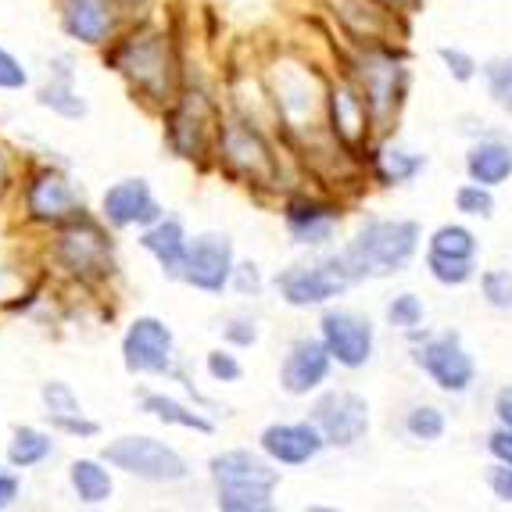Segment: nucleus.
I'll list each match as a JSON object with an SVG mask.
<instances>
[{
	"instance_id": "16",
	"label": "nucleus",
	"mask_w": 512,
	"mask_h": 512,
	"mask_svg": "<svg viewBox=\"0 0 512 512\" xmlns=\"http://www.w3.org/2000/svg\"><path fill=\"white\" fill-rule=\"evenodd\" d=\"M316 333L330 351L333 366L344 373H362L376 359V323L359 308L341 301L326 305L316 319Z\"/></svg>"
},
{
	"instance_id": "47",
	"label": "nucleus",
	"mask_w": 512,
	"mask_h": 512,
	"mask_svg": "<svg viewBox=\"0 0 512 512\" xmlns=\"http://www.w3.org/2000/svg\"><path fill=\"white\" fill-rule=\"evenodd\" d=\"M391 15H398V18H409V15H416V11H423V4L427 0H380Z\"/></svg>"
},
{
	"instance_id": "45",
	"label": "nucleus",
	"mask_w": 512,
	"mask_h": 512,
	"mask_svg": "<svg viewBox=\"0 0 512 512\" xmlns=\"http://www.w3.org/2000/svg\"><path fill=\"white\" fill-rule=\"evenodd\" d=\"M487 487H491V495L498 498V502L512 505V466H491L487 470Z\"/></svg>"
},
{
	"instance_id": "21",
	"label": "nucleus",
	"mask_w": 512,
	"mask_h": 512,
	"mask_svg": "<svg viewBox=\"0 0 512 512\" xmlns=\"http://www.w3.org/2000/svg\"><path fill=\"white\" fill-rule=\"evenodd\" d=\"M258 452L265 455L269 462H276L283 473L287 470H308L312 462L323 459L330 448H326L323 434L308 416L301 419H273L265 423L255 437Z\"/></svg>"
},
{
	"instance_id": "4",
	"label": "nucleus",
	"mask_w": 512,
	"mask_h": 512,
	"mask_svg": "<svg viewBox=\"0 0 512 512\" xmlns=\"http://www.w3.org/2000/svg\"><path fill=\"white\" fill-rule=\"evenodd\" d=\"M226 101L205 76L187 69L180 94L158 115L162 122V147L176 162L197 172H215V140H219Z\"/></svg>"
},
{
	"instance_id": "12",
	"label": "nucleus",
	"mask_w": 512,
	"mask_h": 512,
	"mask_svg": "<svg viewBox=\"0 0 512 512\" xmlns=\"http://www.w3.org/2000/svg\"><path fill=\"white\" fill-rule=\"evenodd\" d=\"M276 215H280L287 240L298 251H330L341 240L344 205L333 194H326V190L294 183L276 201Z\"/></svg>"
},
{
	"instance_id": "5",
	"label": "nucleus",
	"mask_w": 512,
	"mask_h": 512,
	"mask_svg": "<svg viewBox=\"0 0 512 512\" xmlns=\"http://www.w3.org/2000/svg\"><path fill=\"white\" fill-rule=\"evenodd\" d=\"M341 76L351 79V86L362 94L369 108V119L376 126V137H391V126L402 115L405 101H409V58L402 47H394L391 40L380 43H359L351 58L344 61Z\"/></svg>"
},
{
	"instance_id": "39",
	"label": "nucleus",
	"mask_w": 512,
	"mask_h": 512,
	"mask_svg": "<svg viewBox=\"0 0 512 512\" xmlns=\"http://www.w3.org/2000/svg\"><path fill=\"white\" fill-rule=\"evenodd\" d=\"M477 287L491 312H512V269H505V265L484 269L477 276Z\"/></svg>"
},
{
	"instance_id": "25",
	"label": "nucleus",
	"mask_w": 512,
	"mask_h": 512,
	"mask_svg": "<svg viewBox=\"0 0 512 512\" xmlns=\"http://www.w3.org/2000/svg\"><path fill=\"white\" fill-rule=\"evenodd\" d=\"M430 169V158L416 147L402 144V140H376L373 151H369L366 172L376 187L384 190H398V187H412V183Z\"/></svg>"
},
{
	"instance_id": "44",
	"label": "nucleus",
	"mask_w": 512,
	"mask_h": 512,
	"mask_svg": "<svg viewBox=\"0 0 512 512\" xmlns=\"http://www.w3.org/2000/svg\"><path fill=\"white\" fill-rule=\"evenodd\" d=\"M484 448H487V455H491V462L512 466V427H502V423H498V427L487 434Z\"/></svg>"
},
{
	"instance_id": "15",
	"label": "nucleus",
	"mask_w": 512,
	"mask_h": 512,
	"mask_svg": "<svg viewBox=\"0 0 512 512\" xmlns=\"http://www.w3.org/2000/svg\"><path fill=\"white\" fill-rule=\"evenodd\" d=\"M308 419L319 427L330 452H355L362 441H369L373 405L355 387H323L308 398Z\"/></svg>"
},
{
	"instance_id": "26",
	"label": "nucleus",
	"mask_w": 512,
	"mask_h": 512,
	"mask_svg": "<svg viewBox=\"0 0 512 512\" xmlns=\"http://www.w3.org/2000/svg\"><path fill=\"white\" fill-rule=\"evenodd\" d=\"M65 487L76 505L83 509H104V505L115 502V491H119V473L111 470L108 459L101 452L97 455H76L65 470Z\"/></svg>"
},
{
	"instance_id": "42",
	"label": "nucleus",
	"mask_w": 512,
	"mask_h": 512,
	"mask_svg": "<svg viewBox=\"0 0 512 512\" xmlns=\"http://www.w3.org/2000/svg\"><path fill=\"white\" fill-rule=\"evenodd\" d=\"M437 61L444 65V72H448L452 83L466 86L480 76V61L473 58L470 51H462V47H448V43H444V47H437Z\"/></svg>"
},
{
	"instance_id": "14",
	"label": "nucleus",
	"mask_w": 512,
	"mask_h": 512,
	"mask_svg": "<svg viewBox=\"0 0 512 512\" xmlns=\"http://www.w3.org/2000/svg\"><path fill=\"white\" fill-rule=\"evenodd\" d=\"M323 133L330 137V147L341 154L344 162H355L366 169L369 151L380 137L369 119V108L362 94L351 86L348 76H337L326 83V101H323Z\"/></svg>"
},
{
	"instance_id": "38",
	"label": "nucleus",
	"mask_w": 512,
	"mask_h": 512,
	"mask_svg": "<svg viewBox=\"0 0 512 512\" xmlns=\"http://www.w3.org/2000/svg\"><path fill=\"white\" fill-rule=\"evenodd\" d=\"M480 79L487 86V97L495 108L512 115V58H491L480 65Z\"/></svg>"
},
{
	"instance_id": "46",
	"label": "nucleus",
	"mask_w": 512,
	"mask_h": 512,
	"mask_svg": "<svg viewBox=\"0 0 512 512\" xmlns=\"http://www.w3.org/2000/svg\"><path fill=\"white\" fill-rule=\"evenodd\" d=\"M491 412H495V419L502 423V427H512V384L498 387L495 402H491Z\"/></svg>"
},
{
	"instance_id": "19",
	"label": "nucleus",
	"mask_w": 512,
	"mask_h": 512,
	"mask_svg": "<svg viewBox=\"0 0 512 512\" xmlns=\"http://www.w3.org/2000/svg\"><path fill=\"white\" fill-rule=\"evenodd\" d=\"M58 33L79 51H101L126 26V11L119 0H54Z\"/></svg>"
},
{
	"instance_id": "33",
	"label": "nucleus",
	"mask_w": 512,
	"mask_h": 512,
	"mask_svg": "<svg viewBox=\"0 0 512 512\" xmlns=\"http://www.w3.org/2000/svg\"><path fill=\"white\" fill-rule=\"evenodd\" d=\"M201 369H205L208 384L215 387H233L244 380V359H240V351L230 348V344H215V348L205 351V359H201Z\"/></svg>"
},
{
	"instance_id": "22",
	"label": "nucleus",
	"mask_w": 512,
	"mask_h": 512,
	"mask_svg": "<svg viewBox=\"0 0 512 512\" xmlns=\"http://www.w3.org/2000/svg\"><path fill=\"white\" fill-rule=\"evenodd\" d=\"M79 61L72 51H58L47 58V72L33 86L36 108L51 111L54 119L61 122H83L90 115V97L79 86Z\"/></svg>"
},
{
	"instance_id": "43",
	"label": "nucleus",
	"mask_w": 512,
	"mask_h": 512,
	"mask_svg": "<svg viewBox=\"0 0 512 512\" xmlns=\"http://www.w3.org/2000/svg\"><path fill=\"white\" fill-rule=\"evenodd\" d=\"M22 495H26V477H22V470H15L11 462H0V512L15 509V505L22 502Z\"/></svg>"
},
{
	"instance_id": "48",
	"label": "nucleus",
	"mask_w": 512,
	"mask_h": 512,
	"mask_svg": "<svg viewBox=\"0 0 512 512\" xmlns=\"http://www.w3.org/2000/svg\"><path fill=\"white\" fill-rule=\"evenodd\" d=\"M154 4H158V0H119V8L126 11V18L147 15V11H154Z\"/></svg>"
},
{
	"instance_id": "29",
	"label": "nucleus",
	"mask_w": 512,
	"mask_h": 512,
	"mask_svg": "<svg viewBox=\"0 0 512 512\" xmlns=\"http://www.w3.org/2000/svg\"><path fill=\"white\" fill-rule=\"evenodd\" d=\"M427 251L430 255H444V258H480V240L477 233L466 226V222H441L437 230L427 233Z\"/></svg>"
},
{
	"instance_id": "37",
	"label": "nucleus",
	"mask_w": 512,
	"mask_h": 512,
	"mask_svg": "<svg viewBox=\"0 0 512 512\" xmlns=\"http://www.w3.org/2000/svg\"><path fill=\"white\" fill-rule=\"evenodd\" d=\"M452 205L462 219H491V215H495V190L477 180H466L455 187Z\"/></svg>"
},
{
	"instance_id": "18",
	"label": "nucleus",
	"mask_w": 512,
	"mask_h": 512,
	"mask_svg": "<svg viewBox=\"0 0 512 512\" xmlns=\"http://www.w3.org/2000/svg\"><path fill=\"white\" fill-rule=\"evenodd\" d=\"M333 359L326 344L319 341V333H298L287 341L280 355V366H276V387H280L283 398H294V402H308L312 394H319L323 387H330L333 380Z\"/></svg>"
},
{
	"instance_id": "30",
	"label": "nucleus",
	"mask_w": 512,
	"mask_h": 512,
	"mask_svg": "<svg viewBox=\"0 0 512 512\" xmlns=\"http://www.w3.org/2000/svg\"><path fill=\"white\" fill-rule=\"evenodd\" d=\"M402 430H405V437L416 444H437L448 434V412L434 402H416L405 409Z\"/></svg>"
},
{
	"instance_id": "9",
	"label": "nucleus",
	"mask_w": 512,
	"mask_h": 512,
	"mask_svg": "<svg viewBox=\"0 0 512 512\" xmlns=\"http://www.w3.org/2000/svg\"><path fill=\"white\" fill-rule=\"evenodd\" d=\"M355 287H359V280L351 276L341 248L305 251V258L283 265L273 276V294L291 312H323L326 305L341 301Z\"/></svg>"
},
{
	"instance_id": "10",
	"label": "nucleus",
	"mask_w": 512,
	"mask_h": 512,
	"mask_svg": "<svg viewBox=\"0 0 512 512\" xmlns=\"http://www.w3.org/2000/svg\"><path fill=\"white\" fill-rule=\"evenodd\" d=\"M101 455L119 477L147 487H180L190 484L194 466L172 441L158 434H119L101 444Z\"/></svg>"
},
{
	"instance_id": "40",
	"label": "nucleus",
	"mask_w": 512,
	"mask_h": 512,
	"mask_svg": "<svg viewBox=\"0 0 512 512\" xmlns=\"http://www.w3.org/2000/svg\"><path fill=\"white\" fill-rule=\"evenodd\" d=\"M33 86H36V76L26 65V58H18L11 47L0 43V94H26Z\"/></svg>"
},
{
	"instance_id": "20",
	"label": "nucleus",
	"mask_w": 512,
	"mask_h": 512,
	"mask_svg": "<svg viewBox=\"0 0 512 512\" xmlns=\"http://www.w3.org/2000/svg\"><path fill=\"white\" fill-rule=\"evenodd\" d=\"M169 208L158 201L147 176H122L108 183L97 197V215L108 222L115 233H140L154 219H162Z\"/></svg>"
},
{
	"instance_id": "1",
	"label": "nucleus",
	"mask_w": 512,
	"mask_h": 512,
	"mask_svg": "<svg viewBox=\"0 0 512 512\" xmlns=\"http://www.w3.org/2000/svg\"><path fill=\"white\" fill-rule=\"evenodd\" d=\"M101 61L111 76H119L133 104L147 115H162L187 79V54L180 33L154 11L126 18L108 47H101Z\"/></svg>"
},
{
	"instance_id": "31",
	"label": "nucleus",
	"mask_w": 512,
	"mask_h": 512,
	"mask_svg": "<svg viewBox=\"0 0 512 512\" xmlns=\"http://www.w3.org/2000/svg\"><path fill=\"white\" fill-rule=\"evenodd\" d=\"M215 330H219L222 344H230L237 351H251L262 344V316L251 312V308H237L230 316H222Z\"/></svg>"
},
{
	"instance_id": "28",
	"label": "nucleus",
	"mask_w": 512,
	"mask_h": 512,
	"mask_svg": "<svg viewBox=\"0 0 512 512\" xmlns=\"http://www.w3.org/2000/svg\"><path fill=\"white\" fill-rule=\"evenodd\" d=\"M58 455V434L47 423H15L4 444V462H11L15 470H43L47 462Z\"/></svg>"
},
{
	"instance_id": "11",
	"label": "nucleus",
	"mask_w": 512,
	"mask_h": 512,
	"mask_svg": "<svg viewBox=\"0 0 512 512\" xmlns=\"http://www.w3.org/2000/svg\"><path fill=\"white\" fill-rule=\"evenodd\" d=\"M405 341H409V362L441 394L466 398L477 387V359L459 330H427L423 323L419 330L405 333Z\"/></svg>"
},
{
	"instance_id": "36",
	"label": "nucleus",
	"mask_w": 512,
	"mask_h": 512,
	"mask_svg": "<svg viewBox=\"0 0 512 512\" xmlns=\"http://www.w3.org/2000/svg\"><path fill=\"white\" fill-rule=\"evenodd\" d=\"M265 291H273V276H265L262 262L255 258H237L233 265V280H230V294L240 301H255Z\"/></svg>"
},
{
	"instance_id": "34",
	"label": "nucleus",
	"mask_w": 512,
	"mask_h": 512,
	"mask_svg": "<svg viewBox=\"0 0 512 512\" xmlns=\"http://www.w3.org/2000/svg\"><path fill=\"white\" fill-rule=\"evenodd\" d=\"M384 323L398 333L419 330V326L427 323V301L419 298L416 291L394 294V298H387V305H384Z\"/></svg>"
},
{
	"instance_id": "3",
	"label": "nucleus",
	"mask_w": 512,
	"mask_h": 512,
	"mask_svg": "<svg viewBox=\"0 0 512 512\" xmlns=\"http://www.w3.org/2000/svg\"><path fill=\"white\" fill-rule=\"evenodd\" d=\"M43 269L65 287L97 298L111 291L122 276L119 233L97 215V208H90L58 230L43 233Z\"/></svg>"
},
{
	"instance_id": "23",
	"label": "nucleus",
	"mask_w": 512,
	"mask_h": 512,
	"mask_svg": "<svg viewBox=\"0 0 512 512\" xmlns=\"http://www.w3.org/2000/svg\"><path fill=\"white\" fill-rule=\"evenodd\" d=\"M137 248L154 262V269L162 273V280L180 283L183 258L190 248V226L180 212H165L162 219H154L151 226L137 233Z\"/></svg>"
},
{
	"instance_id": "2",
	"label": "nucleus",
	"mask_w": 512,
	"mask_h": 512,
	"mask_svg": "<svg viewBox=\"0 0 512 512\" xmlns=\"http://www.w3.org/2000/svg\"><path fill=\"white\" fill-rule=\"evenodd\" d=\"M215 172L258 201H280L283 190L294 187L276 126L233 108H226L222 115L219 140H215Z\"/></svg>"
},
{
	"instance_id": "17",
	"label": "nucleus",
	"mask_w": 512,
	"mask_h": 512,
	"mask_svg": "<svg viewBox=\"0 0 512 512\" xmlns=\"http://www.w3.org/2000/svg\"><path fill=\"white\" fill-rule=\"evenodd\" d=\"M237 244L226 230H201L190 233V248L183 258L180 283L187 291L205 294V298H222L230 294L233 265H237Z\"/></svg>"
},
{
	"instance_id": "8",
	"label": "nucleus",
	"mask_w": 512,
	"mask_h": 512,
	"mask_svg": "<svg viewBox=\"0 0 512 512\" xmlns=\"http://www.w3.org/2000/svg\"><path fill=\"white\" fill-rule=\"evenodd\" d=\"M11 205L18 212V222L40 237L72 222L76 215L90 212L83 183L72 176V169L51 162V158H26Z\"/></svg>"
},
{
	"instance_id": "7",
	"label": "nucleus",
	"mask_w": 512,
	"mask_h": 512,
	"mask_svg": "<svg viewBox=\"0 0 512 512\" xmlns=\"http://www.w3.org/2000/svg\"><path fill=\"white\" fill-rule=\"evenodd\" d=\"M423 226L416 219H402V215H366L355 226L348 240L341 244V255L348 262L351 276L359 283L373 280H391V276L405 273L416 262L419 248H423Z\"/></svg>"
},
{
	"instance_id": "35",
	"label": "nucleus",
	"mask_w": 512,
	"mask_h": 512,
	"mask_svg": "<svg viewBox=\"0 0 512 512\" xmlns=\"http://www.w3.org/2000/svg\"><path fill=\"white\" fill-rule=\"evenodd\" d=\"M36 398H40V416H72V412H86L83 398L76 394V387L69 384V380H61V376H51V380H43L40 391H36Z\"/></svg>"
},
{
	"instance_id": "13",
	"label": "nucleus",
	"mask_w": 512,
	"mask_h": 512,
	"mask_svg": "<svg viewBox=\"0 0 512 512\" xmlns=\"http://www.w3.org/2000/svg\"><path fill=\"white\" fill-rule=\"evenodd\" d=\"M119 362L133 380H172L183 355L169 319L154 312H140L129 319L119 337Z\"/></svg>"
},
{
	"instance_id": "6",
	"label": "nucleus",
	"mask_w": 512,
	"mask_h": 512,
	"mask_svg": "<svg viewBox=\"0 0 512 512\" xmlns=\"http://www.w3.org/2000/svg\"><path fill=\"white\" fill-rule=\"evenodd\" d=\"M205 477L212 484V505L219 512H273L283 470L248 444H233L208 455Z\"/></svg>"
},
{
	"instance_id": "41",
	"label": "nucleus",
	"mask_w": 512,
	"mask_h": 512,
	"mask_svg": "<svg viewBox=\"0 0 512 512\" xmlns=\"http://www.w3.org/2000/svg\"><path fill=\"white\" fill-rule=\"evenodd\" d=\"M22 169H26V158L0 137V208H8L15 201L18 180H22Z\"/></svg>"
},
{
	"instance_id": "27",
	"label": "nucleus",
	"mask_w": 512,
	"mask_h": 512,
	"mask_svg": "<svg viewBox=\"0 0 512 512\" xmlns=\"http://www.w3.org/2000/svg\"><path fill=\"white\" fill-rule=\"evenodd\" d=\"M462 169H466V180H477L491 190L505 187L512 180V140L498 137V133H487V137L473 140L466 147Z\"/></svg>"
},
{
	"instance_id": "24",
	"label": "nucleus",
	"mask_w": 512,
	"mask_h": 512,
	"mask_svg": "<svg viewBox=\"0 0 512 512\" xmlns=\"http://www.w3.org/2000/svg\"><path fill=\"white\" fill-rule=\"evenodd\" d=\"M137 412H144L147 419H154L158 427L183 430V434H194V437H215V430H219V416L197 409L190 398H183V394L158 391V387L137 391Z\"/></svg>"
},
{
	"instance_id": "32",
	"label": "nucleus",
	"mask_w": 512,
	"mask_h": 512,
	"mask_svg": "<svg viewBox=\"0 0 512 512\" xmlns=\"http://www.w3.org/2000/svg\"><path fill=\"white\" fill-rule=\"evenodd\" d=\"M423 269H427V276L437 283V287H444V291H459V287H470L473 280L480 276L477 262H470V258H444V255H423Z\"/></svg>"
}]
</instances>
